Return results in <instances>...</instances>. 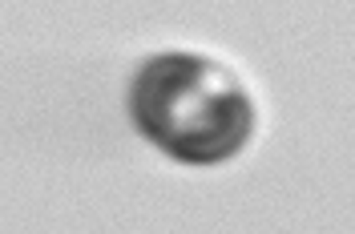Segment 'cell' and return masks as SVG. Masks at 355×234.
Masks as SVG:
<instances>
[{"label":"cell","mask_w":355,"mask_h":234,"mask_svg":"<svg viewBox=\"0 0 355 234\" xmlns=\"http://www.w3.org/2000/svg\"><path fill=\"white\" fill-rule=\"evenodd\" d=\"M133 113L162 149L182 162H218L246 142L250 101L218 65L198 57H157L137 77Z\"/></svg>","instance_id":"obj_1"}]
</instances>
